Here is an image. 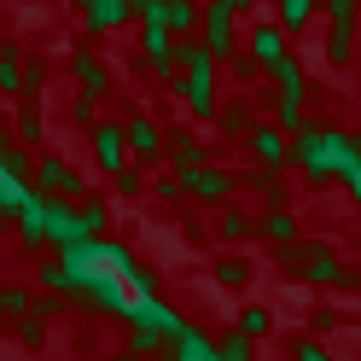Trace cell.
<instances>
[{"instance_id": "9c48e42d", "label": "cell", "mask_w": 361, "mask_h": 361, "mask_svg": "<svg viewBox=\"0 0 361 361\" xmlns=\"http://www.w3.org/2000/svg\"><path fill=\"white\" fill-rule=\"evenodd\" d=\"M94 157L105 175L128 169V140H123V123H94Z\"/></svg>"}, {"instance_id": "5b68a950", "label": "cell", "mask_w": 361, "mask_h": 361, "mask_svg": "<svg viewBox=\"0 0 361 361\" xmlns=\"http://www.w3.org/2000/svg\"><path fill=\"white\" fill-rule=\"evenodd\" d=\"M245 146H251V157H257L262 169L291 164V140H286V128H280V123H257L251 134H245Z\"/></svg>"}, {"instance_id": "d6986e66", "label": "cell", "mask_w": 361, "mask_h": 361, "mask_svg": "<svg viewBox=\"0 0 361 361\" xmlns=\"http://www.w3.org/2000/svg\"><path fill=\"white\" fill-rule=\"evenodd\" d=\"M221 233H228V239H245V233H251V216L228 210V216H221Z\"/></svg>"}, {"instance_id": "8fae6325", "label": "cell", "mask_w": 361, "mask_h": 361, "mask_svg": "<svg viewBox=\"0 0 361 361\" xmlns=\"http://www.w3.org/2000/svg\"><path fill=\"white\" fill-rule=\"evenodd\" d=\"M216 128L228 134V140H245V134L257 128V99H221L216 105Z\"/></svg>"}, {"instance_id": "52a82bcc", "label": "cell", "mask_w": 361, "mask_h": 361, "mask_svg": "<svg viewBox=\"0 0 361 361\" xmlns=\"http://www.w3.org/2000/svg\"><path fill=\"white\" fill-rule=\"evenodd\" d=\"M355 41H361V18H326V64L332 71H344V64L355 59Z\"/></svg>"}, {"instance_id": "2e32d148", "label": "cell", "mask_w": 361, "mask_h": 361, "mask_svg": "<svg viewBox=\"0 0 361 361\" xmlns=\"http://www.w3.org/2000/svg\"><path fill=\"white\" fill-rule=\"evenodd\" d=\"M71 117H76L82 128H94V123H99V99H94V94H76V99H71Z\"/></svg>"}, {"instance_id": "ba28073f", "label": "cell", "mask_w": 361, "mask_h": 361, "mask_svg": "<svg viewBox=\"0 0 361 361\" xmlns=\"http://www.w3.org/2000/svg\"><path fill=\"white\" fill-rule=\"evenodd\" d=\"M274 24L286 30V41L309 35L314 24H321V0H274Z\"/></svg>"}, {"instance_id": "4fadbf2b", "label": "cell", "mask_w": 361, "mask_h": 361, "mask_svg": "<svg viewBox=\"0 0 361 361\" xmlns=\"http://www.w3.org/2000/svg\"><path fill=\"white\" fill-rule=\"evenodd\" d=\"M187 187H192V198H198V204H228L233 175H228V169H198V175L187 180Z\"/></svg>"}, {"instance_id": "3957f363", "label": "cell", "mask_w": 361, "mask_h": 361, "mask_svg": "<svg viewBox=\"0 0 361 361\" xmlns=\"http://www.w3.org/2000/svg\"><path fill=\"white\" fill-rule=\"evenodd\" d=\"M245 53H251V59L262 64V76H268V71H274V64L291 53V41H286V30L274 24V18H257L251 35H245Z\"/></svg>"}, {"instance_id": "5bb4252c", "label": "cell", "mask_w": 361, "mask_h": 361, "mask_svg": "<svg viewBox=\"0 0 361 361\" xmlns=\"http://www.w3.org/2000/svg\"><path fill=\"white\" fill-rule=\"evenodd\" d=\"M164 30L180 35H198V0H164Z\"/></svg>"}, {"instance_id": "8992f818", "label": "cell", "mask_w": 361, "mask_h": 361, "mask_svg": "<svg viewBox=\"0 0 361 361\" xmlns=\"http://www.w3.org/2000/svg\"><path fill=\"white\" fill-rule=\"evenodd\" d=\"M71 76H76L82 94H94V99L111 94V71H105V59L87 47V41H82V47H71Z\"/></svg>"}, {"instance_id": "7a4b0ae2", "label": "cell", "mask_w": 361, "mask_h": 361, "mask_svg": "<svg viewBox=\"0 0 361 361\" xmlns=\"http://www.w3.org/2000/svg\"><path fill=\"white\" fill-rule=\"evenodd\" d=\"M76 12H82V35L87 41H105V35H117V30L134 24L128 0H76Z\"/></svg>"}, {"instance_id": "6da1fadb", "label": "cell", "mask_w": 361, "mask_h": 361, "mask_svg": "<svg viewBox=\"0 0 361 361\" xmlns=\"http://www.w3.org/2000/svg\"><path fill=\"white\" fill-rule=\"evenodd\" d=\"M198 47H204L216 64H228L233 53H245L239 47V12L228 6V0H204V6H198Z\"/></svg>"}, {"instance_id": "277c9868", "label": "cell", "mask_w": 361, "mask_h": 361, "mask_svg": "<svg viewBox=\"0 0 361 361\" xmlns=\"http://www.w3.org/2000/svg\"><path fill=\"white\" fill-rule=\"evenodd\" d=\"M123 140H128V157H134V164H157V157L169 152L164 128H157L152 117H140V111H134V117L123 123Z\"/></svg>"}, {"instance_id": "e0dca14e", "label": "cell", "mask_w": 361, "mask_h": 361, "mask_svg": "<svg viewBox=\"0 0 361 361\" xmlns=\"http://www.w3.org/2000/svg\"><path fill=\"white\" fill-rule=\"evenodd\" d=\"M18 140H41V111H35V105L18 111Z\"/></svg>"}, {"instance_id": "44dd1931", "label": "cell", "mask_w": 361, "mask_h": 361, "mask_svg": "<svg viewBox=\"0 0 361 361\" xmlns=\"http://www.w3.org/2000/svg\"><path fill=\"white\" fill-rule=\"evenodd\" d=\"M355 157H361V134H355Z\"/></svg>"}, {"instance_id": "ffe728a7", "label": "cell", "mask_w": 361, "mask_h": 361, "mask_svg": "<svg viewBox=\"0 0 361 361\" xmlns=\"http://www.w3.org/2000/svg\"><path fill=\"white\" fill-rule=\"evenodd\" d=\"M228 6H233V12L245 18V12H251V6H257V0H228Z\"/></svg>"}, {"instance_id": "ac0fdd59", "label": "cell", "mask_w": 361, "mask_h": 361, "mask_svg": "<svg viewBox=\"0 0 361 361\" xmlns=\"http://www.w3.org/2000/svg\"><path fill=\"white\" fill-rule=\"evenodd\" d=\"M262 233H268V239H291V233H298V221H291V216H280V210H274V216L262 221Z\"/></svg>"}, {"instance_id": "30bf717a", "label": "cell", "mask_w": 361, "mask_h": 361, "mask_svg": "<svg viewBox=\"0 0 361 361\" xmlns=\"http://www.w3.org/2000/svg\"><path fill=\"white\" fill-rule=\"evenodd\" d=\"M35 180H41V192H47V198H76V192H82V175L64 164V157H41V164H35Z\"/></svg>"}, {"instance_id": "9a60e30c", "label": "cell", "mask_w": 361, "mask_h": 361, "mask_svg": "<svg viewBox=\"0 0 361 361\" xmlns=\"http://www.w3.org/2000/svg\"><path fill=\"white\" fill-rule=\"evenodd\" d=\"M221 71H228V76H233L239 87H257V82H262V64H257L251 53H233L228 64H221Z\"/></svg>"}, {"instance_id": "7c38bea8", "label": "cell", "mask_w": 361, "mask_h": 361, "mask_svg": "<svg viewBox=\"0 0 361 361\" xmlns=\"http://www.w3.org/2000/svg\"><path fill=\"white\" fill-rule=\"evenodd\" d=\"M0 94L24 99V47L18 41H0Z\"/></svg>"}]
</instances>
